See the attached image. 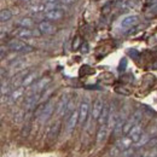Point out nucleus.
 Masks as SVG:
<instances>
[{"mask_svg":"<svg viewBox=\"0 0 157 157\" xmlns=\"http://www.w3.org/2000/svg\"><path fill=\"white\" fill-rule=\"evenodd\" d=\"M24 117V114H23V111H20V113H17L16 114V116H15V121H16V123H20L21 121L23 120Z\"/></svg>","mask_w":157,"mask_h":157,"instance_id":"obj_31","label":"nucleus"},{"mask_svg":"<svg viewBox=\"0 0 157 157\" xmlns=\"http://www.w3.org/2000/svg\"><path fill=\"white\" fill-rule=\"evenodd\" d=\"M59 0H50L48 2L42 5V11L47 12V11H51V10H56V9H59Z\"/></svg>","mask_w":157,"mask_h":157,"instance_id":"obj_20","label":"nucleus"},{"mask_svg":"<svg viewBox=\"0 0 157 157\" xmlns=\"http://www.w3.org/2000/svg\"><path fill=\"white\" fill-rule=\"evenodd\" d=\"M151 67H152V69H157V58L154 60V63H152V65H151Z\"/></svg>","mask_w":157,"mask_h":157,"instance_id":"obj_41","label":"nucleus"},{"mask_svg":"<svg viewBox=\"0 0 157 157\" xmlns=\"http://www.w3.org/2000/svg\"><path fill=\"white\" fill-rule=\"evenodd\" d=\"M18 25L22 28H32L34 25V20L30 18V17H23L22 20L18 21Z\"/></svg>","mask_w":157,"mask_h":157,"instance_id":"obj_22","label":"nucleus"},{"mask_svg":"<svg viewBox=\"0 0 157 157\" xmlns=\"http://www.w3.org/2000/svg\"><path fill=\"white\" fill-rule=\"evenodd\" d=\"M38 29L41 32V34H45V35H52L57 32V28L55 24L51 23V21H41L39 24H38Z\"/></svg>","mask_w":157,"mask_h":157,"instance_id":"obj_6","label":"nucleus"},{"mask_svg":"<svg viewBox=\"0 0 157 157\" xmlns=\"http://www.w3.org/2000/svg\"><path fill=\"white\" fill-rule=\"evenodd\" d=\"M127 68V59L122 58L120 60V64H118V71H124Z\"/></svg>","mask_w":157,"mask_h":157,"instance_id":"obj_29","label":"nucleus"},{"mask_svg":"<svg viewBox=\"0 0 157 157\" xmlns=\"http://www.w3.org/2000/svg\"><path fill=\"white\" fill-rule=\"evenodd\" d=\"M24 88H25V87H22V86H21L18 88H15L13 91H11V93H10V96H9V100H10L11 103L18 100V99L23 96V93H24Z\"/></svg>","mask_w":157,"mask_h":157,"instance_id":"obj_19","label":"nucleus"},{"mask_svg":"<svg viewBox=\"0 0 157 157\" xmlns=\"http://www.w3.org/2000/svg\"><path fill=\"white\" fill-rule=\"evenodd\" d=\"M41 100V93H34V94H28L24 99V108L28 110H32L36 106V104Z\"/></svg>","mask_w":157,"mask_h":157,"instance_id":"obj_7","label":"nucleus"},{"mask_svg":"<svg viewBox=\"0 0 157 157\" xmlns=\"http://www.w3.org/2000/svg\"><path fill=\"white\" fill-rule=\"evenodd\" d=\"M83 44V41H82V39H81V36L80 35H78V36H75V39H74V41H73V50L75 51V50H78V47H81V45Z\"/></svg>","mask_w":157,"mask_h":157,"instance_id":"obj_28","label":"nucleus"},{"mask_svg":"<svg viewBox=\"0 0 157 157\" xmlns=\"http://www.w3.org/2000/svg\"><path fill=\"white\" fill-rule=\"evenodd\" d=\"M29 131H30V123H29V122H27V123H25V126L23 127L22 136H23V137H27V136H28V133H29Z\"/></svg>","mask_w":157,"mask_h":157,"instance_id":"obj_30","label":"nucleus"},{"mask_svg":"<svg viewBox=\"0 0 157 157\" xmlns=\"http://www.w3.org/2000/svg\"><path fill=\"white\" fill-rule=\"evenodd\" d=\"M12 18V13L10 10H2L1 13H0V21L4 23V22H7Z\"/></svg>","mask_w":157,"mask_h":157,"instance_id":"obj_26","label":"nucleus"},{"mask_svg":"<svg viewBox=\"0 0 157 157\" xmlns=\"http://www.w3.org/2000/svg\"><path fill=\"white\" fill-rule=\"evenodd\" d=\"M146 4L147 5H156L157 0H146Z\"/></svg>","mask_w":157,"mask_h":157,"instance_id":"obj_40","label":"nucleus"},{"mask_svg":"<svg viewBox=\"0 0 157 157\" xmlns=\"http://www.w3.org/2000/svg\"><path fill=\"white\" fill-rule=\"evenodd\" d=\"M134 1L136 0H120L117 2V6L120 9H129L132 6H134Z\"/></svg>","mask_w":157,"mask_h":157,"instance_id":"obj_24","label":"nucleus"},{"mask_svg":"<svg viewBox=\"0 0 157 157\" xmlns=\"http://www.w3.org/2000/svg\"><path fill=\"white\" fill-rule=\"evenodd\" d=\"M38 73L36 71H29L24 78H23V82H22V87H30L33 83H35L38 81Z\"/></svg>","mask_w":157,"mask_h":157,"instance_id":"obj_15","label":"nucleus"},{"mask_svg":"<svg viewBox=\"0 0 157 157\" xmlns=\"http://www.w3.org/2000/svg\"><path fill=\"white\" fill-rule=\"evenodd\" d=\"M116 92L117 93H123L124 96H129V91L123 88V87H116Z\"/></svg>","mask_w":157,"mask_h":157,"instance_id":"obj_33","label":"nucleus"},{"mask_svg":"<svg viewBox=\"0 0 157 157\" xmlns=\"http://www.w3.org/2000/svg\"><path fill=\"white\" fill-rule=\"evenodd\" d=\"M81 51H82V53H88L90 47H88V44H87V42H83V44L81 45Z\"/></svg>","mask_w":157,"mask_h":157,"instance_id":"obj_35","label":"nucleus"},{"mask_svg":"<svg viewBox=\"0 0 157 157\" xmlns=\"http://www.w3.org/2000/svg\"><path fill=\"white\" fill-rule=\"evenodd\" d=\"M25 64H27V60L25 59H17V60H13L11 63V69L18 71V70H22L23 68H25Z\"/></svg>","mask_w":157,"mask_h":157,"instance_id":"obj_21","label":"nucleus"},{"mask_svg":"<svg viewBox=\"0 0 157 157\" xmlns=\"http://www.w3.org/2000/svg\"><path fill=\"white\" fill-rule=\"evenodd\" d=\"M78 0H59V2H62V4H64V5H73V4H75Z\"/></svg>","mask_w":157,"mask_h":157,"instance_id":"obj_39","label":"nucleus"},{"mask_svg":"<svg viewBox=\"0 0 157 157\" xmlns=\"http://www.w3.org/2000/svg\"><path fill=\"white\" fill-rule=\"evenodd\" d=\"M7 48L11 50L12 52H18V53H30L34 51V47L23 42L22 40L12 39L7 42Z\"/></svg>","mask_w":157,"mask_h":157,"instance_id":"obj_1","label":"nucleus"},{"mask_svg":"<svg viewBox=\"0 0 157 157\" xmlns=\"http://www.w3.org/2000/svg\"><path fill=\"white\" fill-rule=\"evenodd\" d=\"M144 134V129H143V126L140 124V123H138L136 124L131 131H129V133L127 134L128 137L131 138L134 143H138L139 141V139L141 138V136Z\"/></svg>","mask_w":157,"mask_h":157,"instance_id":"obj_11","label":"nucleus"},{"mask_svg":"<svg viewBox=\"0 0 157 157\" xmlns=\"http://www.w3.org/2000/svg\"><path fill=\"white\" fill-rule=\"evenodd\" d=\"M139 23V17L138 16H128L126 18H123L121 22V28L123 29H131L133 27L138 25Z\"/></svg>","mask_w":157,"mask_h":157,"instance_id":"obj_14","label":"nucleus"},{"mask_svg":"<svg viewBox=\"0 0 157 157\" xmlns=\"http://www.w3.org/2000/svg\"><path fill=\"white\" fill-rule=\"evenodd\" d=\"M150 136L147 134V133H144L143 136H141V138L139 139V141L137 143V146H145V145H147V143L150 141Z\"/></svg>","mask_w":157,"mask_h":157,"instance_id":"obj_27","label":"nucleus"},{"mask_svg":"<svg viewBox=\"0 0 157 157\" xmlns=\"http://www.w3.org/2000/svg\"><path fill=\"white\" fill-rule=\"evenodd\" d=\"M45 18L47 21H59L64 17V11L62 9H56V10H51L44 13Z\"/></svg>","mask_w":157,"mask_h":157,"instance_id":"obj_12","label":"nucleus"},{"mask_svg":"<svg viewBox=\"0 0 157 157\" xmlns=\"http://www.w3.org/2000/svg\"><path fill=\"white\" fill-rule=\"evenodd\" d=\"M78 123V110H75L71 115H69V117L67 120V123H65V128H67V132H73L76 127V124Z\"/></svg>","mask_w":157,"mask_h":157,"instance_id":"obj_8","label":"nucleus"},{"mask_svg":"<svg viewBox=\"0 0 157 157\" xmlns=\"http://www.w3.org/2000/svg\"><path fill=\"white\" fill-rule=\"evenodd\" d=\"M88 114H90V101L86 98L81 101L78 108V123L83 124L88 117Z\"/></svg>","mask_w":157,"mask_h":157,"instance_id":"obj_5","label":"nucleus"},{"mask_svg":"<svg viewBox=\"0 0 157 157\" xmlns=\"http://www.w3.org/2000/svg\"><path fill=\"white\" fill-rule=\"evenodd\" d=\"M13 34L17 38H20V39H30V38H34V36H40L41 32L40 30L35 32V30H32L29 28H22V27H20V28H17L13 32Z\"/></svg>","mask_w":157,"mask_h":157,"instance_id":"obj_4","label":"nucleus"},{"mask_svg":"<svg viewBox=\"0 0 157 157\" xmlns=\"http://www.w3.org/2000/svg\"><path fill=\"white\" fill-rule=\"evenodd\" d=\"M104 103L100 98H97L93 103V106H92V111H91V115H92V118L93 120H98L103 109H104Z\"/></svg>","mask_w":157,"mask_h":157,"instance_id":"obj_9","label":"nucleus"},{"mask_svg":"<svg viewBox=\"0 0 157 157\" xmlns=\"http://www.w3.org/2000/svg\"><path fill=\"white\" fill-rule=\"evenodd\" d=\"M10 88H11V82L1 78V96H9Z\"/></svg>","mask_w":157,"mask_h":157,"instance_id":"obj_23","label":"nucleus"},{"mask_svg":"<svg viewBox=\"0 0 157 157\" xmlns=\"http://www.w3.org/2000/svg\"><path fill=\"white\" fill-rule=\"evenodd\" d=\"M60 127H62L60 121L55 122V123L51 126V128H50V131H48V134H47V138H48V141H50V143H52V141H55V140L57 139L59 132H60Z\"/></svg>","mask_w":157,"mask_h":157,"instance_id":"obj_13","label":"nucleus"},{"mask_svg":"<svg viewBox=\"0 0 157 157\" xmlns=\"http://www.w3.org/2000/svg\"><path fill=\"white\" fill-rule=\"evenodd\" d=\"M128 55L131 56V57H133V58H138V56H139V52H138L137 50H128Z\"/></svg>","mask_w":157,"mask_h":157,"instance_id":"obj_36","label":"nucleus"},{"mask_svg":"<svg viewBox=\"0 0 157 157\" xmlns=\"http://www.w3.org/2000/svg\"><path fill=\"white\" fill-rule=\"evenodd\" d=\"M50 83H51V78H50V76H45V78H39L35 83H33V85L29 87V91L27 92L25 96H28V94H34V93H42V92L48 87Z\"/></svg>","mask_w":157,"mask_h":157,"instance_id":"obj_2","label":"nucleus"},{"mask_svg":"<svg viewBox=\"0 0 157 157\" xmlns=\"http://www.w3.org/2000/svg\"><path fill=\"white\" fill-rule=\"evenodd\" d=\"M122 81H124V82H131L132 80H133V76L131 75V74H127V75H123L122 78H121Z\"/></svg>","mask_w":157,"mask_h":157,"instance_id":"obj_37","label":"nucleus"},{"mask_svg":"<svg viewBox=\"0 0 157 157\" xmlns=\"http://www.w3.org/2000/svg\"><path fill=\"white\" fill-rule=\"evenodd\" d=\"M74 111H75V99L70 98L69 99V103H68V106H67V110H65V114H64V115H71Z\"/></svg>","mask_w":157,"mask_h":157,"instance_id":"obj_25","label":"nucleus"},{"mask_svg":"<svg viewBox=\"0 0 157 157\" xmlns=\"http://www.w3.org/2000/svg\"><path fill=\"white\" fill-rule=\"evenodd\" d=\"M69 97L65 94V96H62L60 99L57 101V105H56V113L57 115L62 116L65 114V110H67V106H68V103H69Z\"/></svg>","mask_w":157,"mask_h":157,"instance_id":"obj_10","label":"nucleus"},{"mask_svg":"<svg viewBox=\"0 0 157 157\" xmlns=\"http://www.w3.org/2000/svg\"><path fill=\"white\" fill-rule=\"evenodd\" d=\"M22 1H23V2H29L30 0H22Z\"/></svg>","mask_w":157,"mask_h":157,"instance_id":"obj_42","label":"nucleus"},{"mask_svg":"<svg viewBox=\"0 0 157 157\" xmlns=\"http://www.w3.org/2000/svg\"><path fill=\"white\" fill-rule=\"evenodd\" d=\"M110 11H111V5H110V4H106V5L103 6V9H101V12H103L104 15H108Z\"/></svg>","mask_w":157,"mask_h":157,"instance_id":"obj_32","label":"nucleus"},{"mask_svg":"<svg viewBox=\"0 0 157 157\" xmlns=\"http://www.w3.org/2000/svg\"><path fill=\"white\" fill-rule=\"evenodd\" d=\"M120 152H122L120 149H118L117 146H115L114 149H111V154H110V156H113V157H116L120 155Z\"/></svg>","mask_w":157,"mask_h":157,"instance_id":"obj_34","label":"nucleus"},{"mask_svg":"<svg viewBox=\"0 0 157 157\" xmlns=\"http://www.w3.org/2000/svg\"><path fill=\"white\" fill-rule=\"evenodd\" d=\"M108 132H109V128H108L106 124L99 127L98 132H97V143H98V144H101V143L106 139V137H108Z\"/></svg>","mask_w":157,"mask_h":157,"instance_id":"obj_18","label":"nucleus"},{"mask_svg":"<svg viewBox=\"0 0 157 157\" xmlns=\"http://www.w3.org/2000/svg\"><path fill=\"white\" fill-rule=\"evenodd\" d=\"M147 145H149L150 147H155V146H157V138H151L150 141L147 143Z\"/></svg>","mask_w":157,"mask_h":157,"instance_id":"obj_38","label":"nucleus"},{"mask_svg":"<svg viewBox=\"0 0 157 157\" xmlns=\"http://www.w3.org/2000/svg\"><path fill=\"white\" fill-rule=\"evenodd\" d=\"M110 113H111V110H110L109 104H105V105H104V109H103V111H101V114H100V116H99V118L97 120L99 123V126H104V124L108 123V120H109V116H110Z\"/></svg>","mask_w":157,"mask_h":157,"instance_id":"obj_17","label":"nucleus"},{"mask_svg":"<svg viewBox=\"0 0 157 157\" xmlns=\"http://www.w3.org/2000/svg\"><path fill=\"white\" fill-rule=\"evenodd\" d=\"M56 103L52 100V99H50V100H47L46 103H45V106H44V110H42V114L40 115L39 120L41 122H46V121H48L51 116L53 115V113H55V110H56Z\"/></svg>","mask_w":157,"mask_h":157,"instance_id":"obj_3","label":"nucleus"},{"mask_svg":"<svg viewBox=\"0 0 157 157\" xmlns=\"http://www.w3.org/2000/svg\"><path fill=\"white\" fill-rule=\"evenodd\" d=\"M133 143H134V141L128 137V136H124L123 138H121L120 140H117L116 146H117L121 151H124V150L131 149V146H132V144H133Z\"/></svg>","mask_w":157,"mask_h":157,"instance_id":"obj_16","label":"nucleus"}]
</instances>
